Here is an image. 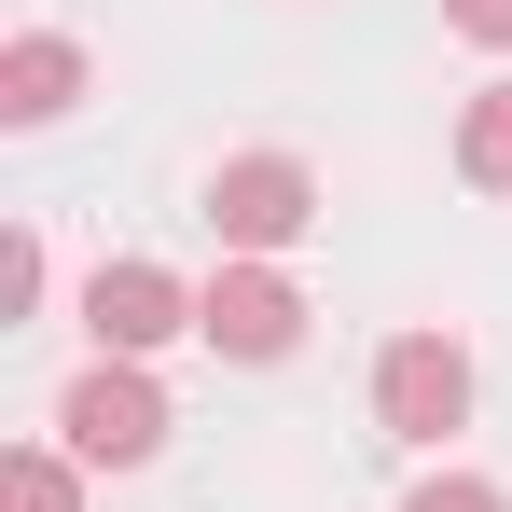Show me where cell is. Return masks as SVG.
<instances>
[{
    "mask_svg": "<svg viewBox=\"0 0 512 512\" xmlns=\"http://www.w3.org/2000/svg\"><path fill=\"white\" fill-rule=\"evenodd\" d=\"M443 28H471V42H499V56H512V0H443Z\"/></svg>",
    "mask_w": 512,
    "mask_h": 512,
    "instance_id": "cell-10",
    "label": "cell"
},
{
    "mask_svg": "<svg viewBox=\"0 0 512 512\" xmlns=\"http://www.w3.org/2000/svg\"><path fill=\"white\" fill-rule=\"evenodd\" d=\"M56 429H70V457H84V471H139V457L167 443V388H153L139 360H97L84 388L56 402Z\"/></svg>",
    "mask_w": 512,
    "mask_h": 512,
    "instance_id": "cell-1",
    "label": "cell"
},
{
    "mask_svg": "<svg viewBox=\"0 0 512 512\" xmlns=\"http://www.w3.org/2000/svg\"><path fill=\"white\" fill-rule=\"evenodd\" d=\"M84 333H97V360H153L167 333H194V291L167 263H97L84 277Z\"/></svg>",
    "mask_w": 512,
    "mask_h": 512,
    "instance_id": "cell-4",
    "label": "cell"
},
{
    "mask_svg": "<svg viewBox=\"0 0 512 512\" xmlns=\"http://www.w3.org/2000/svg\"><path fill=\"white\" fill-rule=\"evenodd\" d=\"M194 333L222 346V360H291V346H305V291H291L277 263H222V277L194 291Z\"/></svg>",
    "mask_w": 512,
    "mask_h": 512,
    "instance_id": "cell-3",
    "label": "cell"
},
{
    "mask_svg": "<svg viewBox=\"0 0 512 512\" xmlns=\"http://www.w3.org/2000/svg\"><path fill=\"white\" fill-rule=\"evenodd\" d=\"M305 222H319V180L291 167V153H236V167L208 180V236H222V250H236V263H263V250H291Z\"/></svg>",
    "mask_w": 512,
    "mask_h": 512,
    "instance_id": "cell-2",
    "label": "cell"
},
{
    "mask_svg": "<svg viewBox=\"0 0 512 512\" xmlns=\"http://www.w3.org/2000/svg\"><path fill=\"white\" fill-rule=\"evenodd\" d=\"M0 512H84L70 457H56V443H14V457H0Z\"/></svg>",
    "mask_w": 512,
    "mask_h": 512,
    "instance_id": "cell-8",
    "label": "cell"
},
{
    "mask_svg": "<svg viewBox=\"0 0 512 512\" xmlns=\"http://www.w3.org/2000/svg\"><path fill=\"white\" fill-rule=\"evenodd\" d=\"M457 167L485 180V194H512V84H485L471 111H457Z\"/></svg>",
    "mask_w": 512,
    "mask_h": 512,
    "instance_id": "cell-7",
    "label": "cell"
},
{
    "mask_svg": "<svg viewBox=\"0 0 512 512\" xmlns=\"http://www.w3.org/2000/svg\"><path fill=\"white\" fill-rule=\"evenodd\" d=\"M402 512H512V499H499V485H471V471H443V485H416Z\"/></svg>",
    "mask_w": 512,
    "mask_h": 512,
    "instance_id": "cell-9",
    "label": "cell"
},
{
    "mask_svg": "<svg viewBox=\"0 0 512 512\" xmlns=\"http://www.w3.org/2000/svg\"><path fill=\"white\" fill-rule=\"evenodd\" d=\"M374 416H388V443H443V429L471 416V360L443 333H402L388 360H374Z\"/></svg>",
    "mask_w": 512,
    "mask_h": 512,
    "instance_id": "cell-5",
    "label": "cell"
},
{
    "mask_svg": "<svg viewBox=\"0 0 512 512\" xmlns=\"http://www.w3.org/2000/svg\"><path fill=\"white\" fill-rule=\"evenodd\" d=\"M84 97V56L56 42V28H28V42H0V125H56Z\"/></svg>",
    "mask_w": 512,
    "mask_h": 512,
    "instance_id": "cell-6",
    "label": "cell"
}]
</instances>
